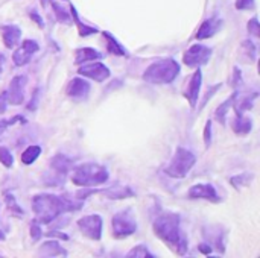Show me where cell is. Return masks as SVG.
<instances>
[{"instance_id":"cell-42","label":"cell","mask_w":260,"mask_h":258,"mask_svg":"<svg viewBox=\"0 0 260 258\" xmlns=\"http://www.w3.org/2000/svg\"><path fill=\"white\" fill-rule=\"evenodd\" d=\"M30 17L34 18V21H35V23H37L38 26H41V27L44 26V23H43V20H41V17H40V15H38L37 12H30Z\"/></svg>"},{"instance_id":"cell-40","label":"cell","mask_w":260,"mask_h":258,"mask_svg":"<svg viewBox=\"0 0 260 258\" xmlns=\"http://www.w3.org/2000/svg\"><path fill=\"white\" fill-rule=\"evenodd\" d=\"M47 237H59L61 240H69V236L67 234H59L56 231H49L47 233Z\"/></svg>"},{"instance_id":"cell-36","label":"cell","mask_w":260,"mask_h":258,"mask_svg":"<svg viewBox=\"0 0 260 258\" xmlns=\"http://www.w3.org/2000/svg\"><path fill=\"white\" fill-rule=\"evenodd\" d=\"M256 3L254 0H236V8L241 9V11H245V9H254Z\"/></svg>"},{"instance_id":"cell-10","label":"cell","mask_w":260,"mask_h":258,"mask_svg":"<svg viewBox=\"0 0 260 258\" xmlns=\"http://www.w3.org/2000/svg\"><path fill=\"white\" fill-rule=\"evenodd\" d=\"M26 82H27V78L24 75H18V76H14L12 78V81L9 82L8 91H6L8 102L11 105H21L23 103Z\"/></svg>"},{"instance_id":"cell-43","label":"cell","mask_w":260,"mask_h":258,"mask_svg":"<svg viewBox=\"0 0 260 258\" xmlns=\"http://www.w3.org/2000/svg\"><path fill=\"white\" fill-rule=\"evenodd\" d=\"M2 240H5V234H3V231H0V242Z\"/></svg>"},{"instance_id":"cell-3","label":"cell","mask_w":260,"mask_h":258,"mask_svg":"<svg viewBox=\"0 0 260 258\" xmlns=\"http://www.w3.org/2000/svg\"><path fill=\"white\" fill-rule=\"evenodd\" d=\"M178 75H180V64L174 58H165L155 61L146 68V71L143 73V81L149 84L165 85L175 81Z\"/></svg>"},{"instance_id":"cell-23","label":"cell","mask_w":260,"mask_h":258,"mask_svg":"<svg viewBox=\"0 0 260 258\" xmlns=\"http://www.w3.org/2000/svg\"><path fill=\"white\" fill-rule=\"evenodd\" d=\"M241 55L244 56V59L247 62H250V64L256 62V59H257V47H256V44L251 40L242 41V44H241Z\"/></svg>"},{"instance_id":"cell-6","label":"cell","mask_w":260,"mask_h":258,"mask_svg":"<svg viewBox=\"0 0 260 258\" xmlns=\"http://www.w3.org/2000/svg\"><path fill=\"white\" fill-rule=\"evenodd\" d=\"M111 227H113V236L114 239H125L129 237L131 234L136 233L137 230V222L134 219L133 210H122L119 213L114 214V217L111 219Z\"/></svg>"},{"instance_id":"cell-15","label":"cell","mask_w":260,"mask_h":258,"mask_svg":"<svg viewBox=\"0 0 260 258\" xmlns=\"http://www.w3.org/2000/svg\"><path fill=\"white\" fill-rule=\"evenodd\" d=\"M70 167H72V160L62 154H58L50 160V170L55 173V176H56L55 179H58V182H61L64 179V176L69 173Z\"/></svg>"},{"instance_id":"cell-33","label":"cell","mask_w":260,"mask_h":258,"mask_svg":"<svg viewBox=\"0 0 260 258\" xmlns=\"http://www.w3.org/2000/svg\"><path fill=\"white\" fill-rule=\"evenodd\" d=\"M17 122H21V123H24L26 120L21 117V116H14L12 119H9V120H0V134L8 128V126H11V125H14V123H17Z\"/></svg>"},{"instance_id":"cell-31","label":"cell","mask_w":260,"mask_h":258,"mask_svg":"<svg viewBox=\"0 0 260 258\" xmlns=\"http://www.w3.org/2000/svg\"><path fill=\"white\" fill-rule=\"evenodd\" d=\"M0 163L5 166V167H12V164H14V157H12V154L9 152V149L8 148H5V146H0Z\"/></svg>"},{"instance_id":"cell-41","label":"cell","mask_w":260,"mask_h":258,"mask_svg":"<svg viewBox=\"0 0 260 258\" xmlns=\"http://www.w3.org/2000/svg\"><path fill=\"white\" fill-rule=\"evenodd\" d=\"M37 96H38V90L34 91V99H32V100L29 102V105H27L29 109H35V108H37Z\"/></svg>"},{"instance_id":"cell-8","label":"cell","mask_w":260,"mask_h":258,"mask_svg":"<svg viewBox=\"0 0 260 258\" xmlns=\"http://www.w3.org/2000/svg\"><path fill=\"white\" fill-rule=\"evenodd\" d=\"M210 56H212V49L210 47H207L204 44H193L192 47H189L184 52L183 62L187 67L197 68V67L204 65L210 59Z\"/></svg>"},{"instance_id":"cell-5","label":"cell","mask_w":260,"mask_h":258,"mask_svg":"<svg viewBox=\"0 0 260 258\" xmlns=\"http://www.w3.org/2000/svg\"><path fill=\"white\" fill-rule=\"evenodd\" d=\"M195 163H197V157L193 152L184 148H178L166 167V173L172 178L183 179L192 170Z\"/></svg>"},{"instance_id":"cell-44","label":"cell","mask_w":260,"mask_h":258,"mask_svg":"<svg viewBox=\"0 0 260 258\" xmlns=\"http://www.w3.org/2000/svg\"><path fill=\"white\" fill-rule=\"evenodd\" d=\"M0 73H2V68H0Z\"/></svg>"},{"instance_id":"cell-16","label":"cell","mask_w":260,"mask_h":258,"mask_svg":"<svg viewBox=\"0 0 260 258\" xmlns=\"http://www.w3.org/2000/svg\"><path fill=\"white\" fill-rule=\"evenodd\" d=\"M221 26H222V21L219 20V18H209V20H206L201 26H200V29H198V32H197V35H195V38L197 40H207V38H210V36H213L219 29H221Z\"/></svg>"},{"instance_id":"cell-38","label":"cell","mask_w":260,"mask_h":258,"mask_svg":"<svg viewBox=\"0 0 260 258\" xmlns=\"http://www.w3.org/2000/svg\"><path fill=\"white\" fill-rule=\"evenodd\" d=\"M198 249H200V252H203L204 255H210V254L213 252V248H212L209 243H201V245L198 246Z\"/></svg>"},{"instance_id":"cell-22","label":"cell","mask_w":260,"mask_h":258,"mask_svg":"<svg viewBox=\"0 0 260 258\" xmlns=\"http://www.w3.org/2000/svg\"><path fill=\"white\" fill-rule=\"evenodd\" d=\"M102 35L105 36V40H107V50L111 53V55H114V56H125L126 55V50H125V47L111 35V33H108V32H102Z\"/></svg>"},{"instance_id":"cell-37","label":"cell","mask_w":260,"mask_h":258,"mask_svg":"<svg viewBox=\"0 0 260 258\" xmlns=\"http://www.w3.org/2000/svg\"><path fill=\"white\" fill-rule=\"evenodd\" d=\"M241 82H242V79H241V70H239V68H235V73H233V81H232V85L238 88V87L241 85Z\"/></svg>"},{"instance_id":"cell-34","label":"cell","mask_w":260,"mask_h":258,"mask_svg":"<svg viewBox=\"0 0 260 258\" xmlns=\"http://www.w3.org/2000/svg\"><path fill=\"white\" fill-rule=\"evenodd\" d=\"M248 32L251 33V35H254V36H259L260 35V27H259V20H257V17H253L250 21H248Z\"/></svg>"},{"instance_id":"cell-25","label":"cell","mask_w":260,"mask_h":258,"mask_svg":"<svg viewBox=\"0 0 260 258\" xmlns=\"http://www.w3.org/2000/svg\"><path fill=\"white\" fill-rule=\"evenodd\" d=\"M238 97V93L235 91L225 102H222L219 106H218V109H216V113H215V117H216V120L221 123V125H224L225 123V117H227V113H229V109L233 106V102H235V99Z\"/></svg>"},{"instance_id":"cell-24","label":"cell","mask_w":260,"mask_h":258,"mask_svg":"<svg viewBox=\"0 0 260 258\" xmlns=\"http://www.w3.org/2000/svg\"><path fill=\"white\" fill-rule=\"evenodd\" d=\"M70 15H72V18H73V21L76 23V26H78V32H79V35H81V36H88V35H94V33H98V29H96V27L87 26V24H84V23L79 20V15L76 14V9H75V6H73V5H70Z\"/></svg>"},{"instance_id":"cell-11","label":"cell","mask_w":260,"mask_h":258,"mask_svg":"<svg viewBox=\"0 0 260 258\" xmlns=\"http://www.w3.org/2000/svg\"><path fill=\"white\" fill-rule=\"evenodd\" d=\"M78 71H79L81 76H85V78H88L91 81H96V82H104L111 75L110 73V68L105 64H102V62H93V61L90 64H85V65L82 64Z\"/></svg>"},{"instance_id":"cell-2","label":"cell","mask_w":260,"mask_h":258,"mask_svg":"<svg viewBox=\"0 0 260 258\" xmlns=\"http://www.w3.org/2000/svg\"><path fill=\"white\" fill-rule=\"evenodd\" d=\"M152 230L161 242H165L169 248L174 249V252H177L178 255L187 254L189 245L180 228V214L171 211L158 214L152 224Z\"/></svg>"},{"instance_id":"cell-7","label":"cell","mask_w":260,"mask_h":258,"mask_svg":"<svg viewBox=\"0 0 260 258\" xmlns=\"http://www.w3.org/2000/svg\"><path fill=\"white\" fill-rule=\"evenodd\" d=\"M102 227H104V220L99 214H90V216H84L78 220V228L82 233L84 237L90 239V240H101L102 236Z\"/></svg>"},{"instance_id":"cell-1","label":"cell","mask_w":260,"mask_h":258,"mask_svg":"<svg viewBox=\"0 0 260 258\" xmlns=\"http://www.w3.org/2000/svg\"><path fill=\"white\" fill-rule=\"evenodd\" d=\"M84 202L70 199L69 196L62 195H50V193H40L32 198V211L40 224H50L62 213H73L81 210Z\"/></svg>"},{"instance_id":"cell-21","label":"cell","mask_w":260,"mask_h":258,"mask_svg":"<svg viewBox=\"0 0 260 258\" xmlns=\"http://www.w3.org/2000/svg\"><path fill=\"white\" fill-rule=\"evenodd\" d=\"M251 128H253V122H251L250 117H245L244 114H236L235 122H233V131L238 135H247V134H250Z\"/></svg>"},{"instance_id":"cell-20","label":"cell","mask_w":260,"mask_h":258,"mask_svg":"<svg viewBox=\"0 0 260 258\" xmlns=\"http://www.w3.org/2000/svg\"><path fill=\"white\" fill-rule=\"evenodd\" d=\"M75 64H85V62H91V61H96L99 58H102V55L94 50V49H90V47H82V49H78L76 53H75Z\"/></svg>"},{"instance_id":"cell-39","label":"cell","mask_w":260,"mask_h":258,"mask_svg":"<svg viewBox=\"0 0 260 258\" xmlns=\"http://www.w3.org/2000/svg\"><path fill=\"white\" fill-rule=\"evenodd\" d=\"M6 103H8V97H6V91H3L0 94V114L6 111Z\"/></svg>"},{"instance_id":"cell-9","label":"cell","mask_w":260,"mask_h":258,"mask_svg":"<svg viewBox=\"0 0 260 258\" xmlns=\"http://www.w3.org/2000/svg\"><path fill=\"white\" fill-rule=\"evenodd\" d=\"M38 49H40V46H38V43H37L35 40H24L21 44H18V46L15 47V50H14V53H12V61H14V64H15L17 67L26 65V64L32 59V56L38 52Z\"/></svg>"},{"instance_id":"cell-26","label":"cell","mask_w":260,"mask_h":258,"mask_svg":"<svg viewBox=\"0 0 260 258\" xmlns=\"http://www.w3.org/2000/svg\"><path fill=\"white\" fill-rule=\"evenodd\" d=\"M40 154H41V148L40 146H29L21 154V163L26 164V166H30L32 163H35V160L40 157Z\"/></svg>"},{"instance_id":"cell-14","label":"cell","mask_w":260,"mask_h":258,"mask_svg":"<svg viewBox=\"0 0 260 258\" xmlns=\"http://www.w3.org/2000/svg\"><path fill=\"white\" fill-rule=\"evenodd\" d=\"M201 84H203V71H201V68H198L190 76V81H189L187 88L184 91V96L187 97V100H189L192 108L197 106V102H198V97H200V91H201Z\"/></svg>"},{"instance_id":"cell-45","label":"cell","mask_w":260,"mask_h":258,"mask_svg":"<svg viewBox=\"0 0 260 258\" xmlns=\"http://www.w3.org/2000/svg\"><path fill=\"white\" fill-rule=\"evenodd\" d=\"M0 257H2V255H0Z\"/></svg>"},{"instance_id":"cell-32","label":"cell","mask_w":260,"mask_h":258,"mask_svg":"<svg viewBox=\"0 0 260 258\" xmlns=\"http://www.w3.org/2000/svg\"><path fill=\"white\" fill-rule=\"evenodd\" d=\"M43 236V231H41V224L35 219L30 222V237L34 242H38Z\"/></svg>"},{"instance_id":"cell-30","label":"cell","mask_w":260,"mask_h":258,"mask_svg":"<svg viewBox=\"0 0 260 258\" xmlns=\"http://www.w3.org/2000/svg\"><path fill=\"white\" fill-rule=\"evenodd\" d=\"M52 5H53V11H55L56 20H58L59 23H70L72 15L66 11V8H62V6L58 5V3H52Z\"/></svg>"},{"instance_id":"cell-35","label":"cell","mask_w":260,"mask_h":258,"mask_svg":"<svg viewBox=\"0 0 260 258\" xmlns=\"http://www.w3.org/2000/svg\"><path fill=\"white\" fill-rule=\"evenodd\" d=\"M204 141H206V148H210V144H212V120H207V123H206Z\"/></svg>"},{"instance_id":"cell-19","label":"cell","mask_w":260,"mask_h":258,"mask_svg":"<svg viewBox=\"0 0 260 258\" xmlns=\"http://www.w3.org/2000/svg\"><path fill=\"white\" fill-rule=\"evenodd\" d=\"M38 255L40 257H67V251L58 242L49 240L41 245Z\"/></svg>"},{"instance_id":"cell-17","label":"cell","mask_w":260,"mask_h":258,"mask_svg":"<svg viewBox=\"0 0 260 258\" xmlns=\"http://www.w3.org/2000/svg\"><path fill=\"white\" fill-rule=\"evenodd\" d=\"M2 36L3 43L8 49H15L21 38V29L15 24H8L2 27Z\"/></svg>"},{"instance_id":"cell-27","label":"cell","mask_w":260,"mask_h":258,"mask_svg":"<svg viewBox=\"0 0 260 258\" xmlns=\"http://www.w3.org/2000/svg\"><path fill=\"white\" fill-rule=\"evenodd\" d=\"M5 204H6V208L9 210V213H11L12 216L20 217V219L24 216V211L20 208V205L17 204L15 198H14L11 193H6V195H5Z\"/></svg>"},{"instance_id":"cell-29","label":"cell","mask_w":260,"mask_h":258,"mask_svg":"<svg viewBox=\"0 0 260 258\" xmlns=\"http://www.w3.org/2000/svg\"><path fill=\"white\" fill-rule=\"evenodd\" d=\"M126 257L128 258H152L154 257V254H151L145 245H139V246H134V248L126 254Z\"/></svg>"},{"instance_id":"cell-18","label":"cell","mask_w":260,"mask_h":258,"mask_svg":"<svg viewBox=\"0 0 260 258\" xmlns=\"http://www.w3.org/2000/svg\"><path fill=\"white\" fill-rule=\"evenodd\" d=\"M98 193H102L108 199H126V198H133L136 195L131 187H125L120 184L113 186V187L105 189V190H98Z\"/></svg>"},{"instance_id":"cell-4","label":"cell","mask_w":260,"mask_h":258,"mask_svg":"<svg viewBox=\"0 0 260 258\" xmlns=\"http://www.w3.org/2000/svg\"><path fill=\"white\" fill-rule=\"evenodd\" d=\"M110 173L105 166L98 163H85L75 169L72 175V182L78 187H94L107 182Z\"/></svg>"},{"instance_id":"cell-13","label":"cell","mask_w":260,"mask_h":258,"mask_svg":"<svg viewBox=\"0 0 260 258\" xmlns=\"http://www.w3.org/2000/svg\"><path fill=\"white\" fill-rule=\"evenodd\" d=\"M189 199H207L210 202H218L219 196L216 189L212 184H197L187 192Z\"/></svg>"},{"instance_id":"cell-12","label":"cell","mask_w":260,"mask_h":258,"mask_svg":"<svg viewBox=\"0 0 260 258\" xmlns=\"http://www.w3.org/2000/svg\"><path fill=\"white\" fill-rule=\"evenodd\" d=\"M67 96L76 102H82L88 97L90 94V84L82 79V78H73L69 85H67V90H66Z\"/></svg>"},{"instance_id":"cell-28","label":"cell","mask_w":260,"mask_h":258,"mask_svg":"<svg viewBox=\"0 0 260 258\" xmlns=\"http://www.w3.org/2000/svg\"><path fill=\"white\" fill-rule=\"evenodd\" d=\"M254 179V175L253 173H241V175H236L233 178H230V184L235 187V189H242V187H247L248 184H251V181Z\"/></svg>"}]
</instances>
